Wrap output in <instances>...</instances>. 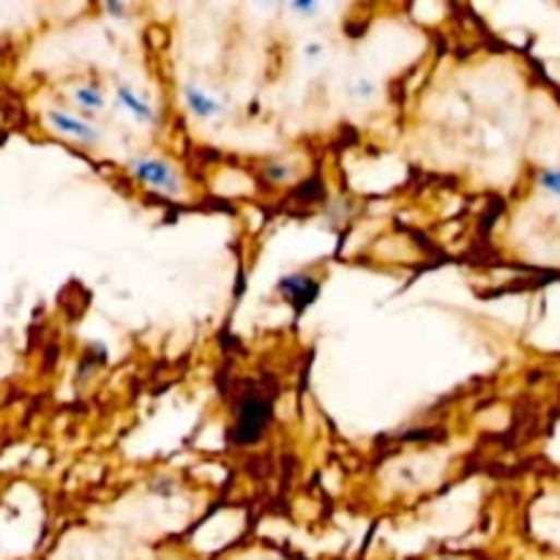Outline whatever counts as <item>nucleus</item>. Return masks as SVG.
Masks as SVG:
<instances>
[{"mask_svg": "<svg viewBox=\"0 0 560 560\" xmlns=\"http://www.w3.org/2000/svg\"><path fill=\"white\" fill-rule=\"evenodd\" d=\"M129 172L134 181L143 183L151 192L167 194V198H183V178L170 162L159 159V156H140V159L129 162Z\"/></svg>", "mask_w": 560, "mask_h": 560, "instance_id": "nucleus-1", "label": "nucleus"}, {"mask_svg": "<svg viewBox=\"0 0 560 560\" xmlns=\"http://www.w3.org/2000/svg\"><path fill=\"white\" fill-rule=\"evenodd\" d=\"M271 405L263 394L247 396L238 407V427H236V440L238 443L249 445L263 434L265 424H269Z\"/></svg>", "mask_w": 560, "mask_h": 560, "instance_id": "nucleus-2", "label": "nucleus"}, {"mask_svg": "<svg viewBox=\"0 0 560 560\" xmlns=\"http://www.w3.org/2000/svg\"><path fill=\"white\" fill-rule=\"evenodd\" d=\"M47 121H50V127L56 129L58 134H63V138H72V140H78V143H83V145L102 143L99 129L91 127V123L85 121V118L72 116V112L50 110V112H47Z\"/></svg>", "mask_w": 560, "mask_h": 560, "instance_id": "nucleus-3", "label": "nucleus"}, {"mask_svg": "<svg viewBox=\"0 0 560 560\" xmlns=\"http://www.w3.org/2000/svg\"><path fill=\"white\" fill-rule=\"evenodd\" d=\"M279 296L290 301L296 309H307L320 296V282L309 274H287L276 285Z\"/></svg>", "mask_w": 560, "mask_h": 560, "instance_id": "nucleus-4", "label": "nucleus"}, {"mask_svg": "<svg viewBox=\"0 0 560 560\" xmlns=\"http://www.w3.org/2000/svg\"><path fill=\"white\" fill-rule=\"evenodd\" d=\"M183 105H187V110L192 112L194 118H200V121H214V118L225 116L222 102L216 99V96H211L208 91L198 88V85H187V88H183Z\"/></svg>", "mask_w": 560, "mask_h": 560, "instance_id": "nucleus-5", "label": "nucleus"}, {"mask_svg": "<svg viewBox=\"0 0 560 560\" xmlns=\"http://www.w3.org/2000/svg\"><path fill=\"white\" fill-rule=\"evenodd\" d=\"M116 96H118V105H121L138 123H145V127H156V123H159V116H156L154 107H151L148 102L132 88V85H118Z\"/></svg>", "mask_w": 560, "mask_h": 560, "instance_id": "nucleus-6", "label": "nucleus"}, {"mask_svg": "<svg viewBox=\"0 0 560 560\" xmlns=\"http://www.w3.org/2000/svg\"><path fill=\"white\" fill-rule=\"evenodd\" d=\"M72 99L78 102L80 110L88 112V116H96V112L105 110V105H107L105 94H102L99 85H94V83L78 85V88L72 91Z\"/></svg>", "mask_w": 560, "mask_h": 560, "instance_id": "nucleus-7", "label": "nucleus"}, {"mask_svg": "<svg viewBox=\"0 0 560 560\" xmlns=\"http://www.w3.org/2000/svg\"><path fill=\"white\" fill-rule=\"evenodd\" d=\"M536 183L538 189H544V192L560 200V170H555V167H544V170L536 172Z\"/></svg>", "mask_w": 560, "mask_h": 560, "instance_id": "nucleus-8", "label": "nucleus"}, {"mask_svg": "<svg viewBox=\"0 0 560 560\" xmlns=\"http://www.w3.org/2000/svg\"><path fill=\"white\" fill-rule=\"evenodd\" d=\"M263 176H265V181H271V183H287V181H293L296 170H293L290 165H285V162H271V165L263 167Z\"/></svg>", "mask_w": 560, "mask_h": 560, "instance_id": "nucleus-9", "label": "nucleus"}, {"mask_svg": "<svg viewBox=\"0 0 560 560\" xmlns=\"http://www.w3.org/2000/svg\"><path fill=\"white\" fill-rule=\"evenodd\" d=\"M347 94H350L353 99L369 102V99H374V96H378V85H374L372 80H367V78H358V80H353L350 88H347Z\"/></svg>", "mask_w": 560, "mask_h": 560, "instance_id": "nucleus-10", "label": "nucleus"}, {"mask_svg": "<svg viewBox=\"0 0 560 560\" xmlns=\"http://www.w3.org/2000/svg\"><path fill=\"white\" fill-rule=\"evenodd\" d=\"M325 56V45L323 41H309V45H303V58L307 61H320V58Z\"/></svg>", "mask_w": 560, "mask_h": 560, "instance_id": "nucleus-11", "label": "nucleus"}, {"mask_svg": "<svg viewBox=\"0 0 560 560\" xmlns=\"http://www.w3.org/2000/svg\"><path fill=\"white\" fill-rule=\"evenodd\" d=\"M290 12L309 17V14H318L320 7L318 3H312V0H296V3H290Z\"/></svg>", "mask_w": 560, "mask_h": 560, "instance_id": "nucleus-12", "label": "nucleus"}, {"mask_svg": "<svg viewBox=\"0 0 560 560\" xmlns=\"http://www.w3.org/2000/svg\"><path fill=\"white\" fill-rule=\"evenodd\" d=\"M105 12H110V14H118V17H123V14L129 12L127 7H118V3H107L105 7Z\"/></svg>", "mask_w": 560, "mask_h": 560, "instance_id": "nucleus-13", "label": "nucleus"}, {"mask_svg": "<svg viewBox=\"0 0 560 560\" xmlns=\"http://www.w3.org/2000/svg\"><path fill=\"white\" fill-rule=\"evenodd\" d=\"M440 560H456V558H440Z\"/></svg>", "mask_w": 560, "mask_h": 560, "instance_id": "nucleus-14", "label": "nucleus"}, {"mask_svg": "<svg viewBox=\"0 0 560 560\" xmlns=\"http://www.w3.org/2000/svg\"><path fill=\"white\" fill-rule=\"evenodd\" d=\"M558 227H560V214H558Z\"/></svg>", "mask_w": 560, "mask_h": 560, "instance_id": "nucleus-15", "label": "nucleus"}]
</instances>
